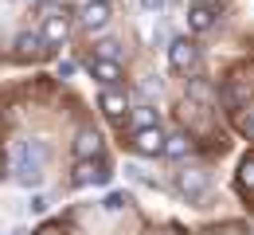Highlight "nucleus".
<instances>
[{"label":"nucleus","instance_id":"nucleus-1","mask_svg":"<svg viewBox=\"0 0 254 235\" xmlns=\"http://www.w3.org/2000/svg\"><path fill=\"white\" fill-rule=\"evenodd\" d=\"M12 176L24 188H35L43 180V141H20V145H12Z\"/></svg>","mask_w":254,"mask_h":235},{"label":"nucleus","instance_id":"nucleus-2","mask_svg":"<svg viewBox=\"0 0 254 235\" xmlns=\"http://www.w3.org/2000/svg\"><path fill=\"white\" fill-rule=\"evenodd\" d=\"M168 63H172V71L188 75V71L199 63V47H195L191 39H172V43H168Z\"/></svg>","mask_w":254,"mask_h":235},{"label":"nucleus","instance_id":"nucleus-3","mask_svg":"<svg viewBox=\"0 0 254 235\" xmlns=\"http://www.w3.org/2000/svg\"><path fill=\"white\" fill-rule=\"evenodd\" d=\"M110 176H114V172L94 157V161H78V168H74L70 180H74V188H90V184H110Z\"/></svg>","mask_w":254,"mask_h":235},{"label":"nucleus","instance_id":"nucleus-4","mask_svg":"<svg viewBox=\"0 0 254 235\" xmlns=\"http://www.w3.org/2000/svg\"><path fill=\"white\" fill-rule=\"evenodd\" d=\"M110 0H86L82 4V12H78V24L86 28V32H98V28H106L110 24Z\"/></svg>","mask_w":254,"mask_h":235},{"label":"nucleus","instance_id":"nucleus-5","mask_svg":"<svg viewBox=\"0 0 254 235\" xmlns=\"http://www.w3.org/2000/svg\"><path fill=\"white\" fill-rule=\"evenodd\" d=\"M176 188H180L188 200H199V196L207 192V172H203V168H184V172H176Z\"/></svg>","mask_w":254,"mask_h":235},{"label":"nucleus","instance_id":"nucleus-6","mask_svg":"<svg viewBox=\"0 0 254 235\" xmlns=\"http://www.w3.org/2000/svg\"><path fill=\"white\" fill-rule=\"evenodd\" d=\"M98 106H102V114H106L110 122H126V114H129V102H126V94H122V90H114V86H106V90H102Z\"/></svg>","mask_w":254,"mask_h":235},{"label":"nucleus","instance_id":"nucleus-7","mask_svg":"<svg viewBox=\"0 0 254 235\" xmlns=\"http://www.w3.org/2000/svg\"><path fill=\"white\" fill-rule=\"evenodd\" d=\"M98 153H102V134L98 130H78V137H74V157L78 161H94Z\"/></svg>","mask_w":254,"mask_h":235},{"label":"nucleus","instance_id":"nucleus-8","mask_svg":"<svg viewBox=\"0 0 254 235\" xmlns=\"http://www.w3.org/2000/svg\"><path fill=\"white\" fill-rule=\"evenodd\" d=\"M215 16H219V12H215L211 4L195 0V4L188 8V28L191 32H211V28H215Z\"/></svg>","mask_w":254,"mask_h":235},{"label":"nucleus","instance_id":"nucleus-9","mask_svg":"<svg viewBox=\"0 0 254 235\" xmlns=\"http://www.w3.org/2000/svg\"><path fill=\"white\" fill-rule=\"evenodd\" d=\"M133 145H137V153H141V157H157V153H164V145H168V137L160 134V126H153V130H141Z\"/></svg>","mask_w":254,"mask_h":235},{"label":"nucleus","instance_id":"nucleus-10","mask_svg":"<svg viewBox=\"0 0 254 235\" xmlns=\"http://www.w3.org/2000/svg\"><path fill=\"white\" fill-rule=\"evenodd\" d=\"M90 75L102 86H118L122 82V63L118 59H90Z\"/></svg>","mask_w":254,"mask_h":235},{"label":"nucleus","instance_id":"nucleus-11","mask_svg":"<svg viewBox=\"0 0 254 235\" xmlns=\"http://www.w3.org/2000/svg\"><path fill=\"white\" fill-rule=\"evenodd\" d=\"M66 35H70V20H66L63 12H51V16L43 20V39H47V43H63Z\"/></svg>","mask_w":254,"mask_h":235},{"label":"nucleus","instance_id":"nucleus-12","mask_svg":"<svg viewBox=\"0 0 254 235\" xmlns=\"http://www.w3.org/2000/svg\"><path fill=\"white\" fill-rule=\"evenodd\" d=\"M43 32H20L16 35V55L20 59H28V55H43Z\"/></svg>","mask_w":254,"mask_h":235},{"label":"nucleus","instance_id":"nucleus-13","mask_svg":"<svg viewBox=\"0 0 254 235\" xmlns=\"http://www.w3.org/2000/svg\"><path fill=\"white\" fill-rule=\"evenodd\" d=\"M188 98L199 102V106H211L215 102V86L207 78H188Z\"/></svg>","mask_w":254,"mask_h":235},{"label":"nucleus","instance_id":"nucleus-14","mask_svg":"<svg viewBox=\"0 0 254 235\" xmlns=\"http://www.w3.org/2000/svg\"><path fill=\"white\" fill-rule=\"evenodd\" d=\"M188 149H191L188 134H172V137H168V145H164V157H172V161H180V157H188Z\"/></svg>","mask_w":254,"mask_h":235},{"label":"nucleus","instance_id":"nucleus-15","mask_svg":"<svg viewBox=\"0 0 254 235\" xmlns=\"http://www.w3.org/2000/svg\"><path fill=\"white\" fill-rule=\"evenodd\" d=\"M153 126H157V110L153 106H137L133 110V130L141 134V130H153Z\"/></svg>","mask_w":254,"mask_h":235},{"label":"nucleus","instance_id":"nucleus-16","mask_svg":"<svg viewBox=\"0 0 254 235\" xmlns=\"http://www.w3.org/2000/svg\"><path fill=\"white\" fill-rule=\"evenodd\" d=\"M118 55H122V43L118 39H102L98 43V59H118Z\"/></svg>","mask_w":254,"mask_h":235},{"label":"nucleus","instance_id":"nucleus-17","mask_svg":"<svg viewBox=\"0 0 254 235\" xmlns=\"http://www.w3.org/2000/svg\"><path fill=\"white\" fill-rule=\"evenodd\" d=\"M126 204H129V196H126V192H110V196H106V204H102V208H106V212H122Z\"/></svg>","mask_w":254,"mask_h":235},{"label":"nucleus","instance_id":"nucleus-18","mask_svg":"<svg viewBox=\"0 0 254 235\" xmlns=\"http://www.w3.org/2000/svg\"><path fill=\"white\" fill-rule=\"evenodd\" d=\"M239 180H243L247 188H254V157H247V161L239 165Z\"/></svg>","mask_w":254,"mask_h":235},{"label":"nucleus","instance_id":"nucleus-19","mask_svg":"<svg viewBox=\"0 0 254 235\" xmlns=\"http://www.w3.org/2000/svg\"><path fill=\"white\" fill-rule=\"evenodd\" d=\"M32 235H63V228H59V224H43V228H35Z\"/></svg>","mask_w":254,"mask_h":235},{"label":"nucleus","instance_id":"nucleus-20","mask_svg":"<svg viewBox=\"0 0 254 235\" xmlns=\"http://www.w3.org/2000/svg\"><path fill=\"white\" fill-rule=\"evenodd\" d=\"M47 208H51L47 196H32V212H47Z\"/></svg>","mask_w":254,"mask_h":235},{"label":"nucleus","instance_id":"nucleus-21","mask_svg":"<svg viewBox=\"0 0 254 235\" xmlns=\"http://www.w3.org/2000/svg\"><path fill=\"white\" fill-rule=\"evenodd\" d=\"M74 71H78V67H74V63H70V59H63V63H59V78H70V75H74Z\"/></svg>","mask_w":254,"mask_h":235},{"label":"nucleus","instance_id":"nucleus-22","mask_svg":"<svg viewBox=\"0 0 254 235\" xmlns=\"http://www.w3.org/2000/svg\"><path fill=\"white\" fill-rule=\"evenodd\" d=\"M239 126H243L247 134H254V110H251V114H243V118H239Z\"/></svg>","mask_w":254,"mask_h":235},{"label":"nucleus","instance_id":"nucleus-23","mask_svg":"<svg viewBox=\"0 0 254 235\" xmlns=\"http://www.w3.org/2000/svg\"><path fill=\"white\" fill-rule=\"evenodd\" d=\"M141 8H145V12H160V8H164V0H141Z\"/></svg>","mask_w":254,"mask_h":235}]
</instances>
